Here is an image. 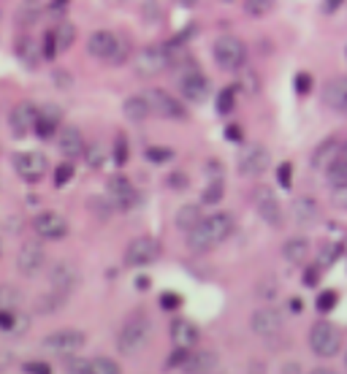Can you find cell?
<instances>
[{"label":"cell","mask_w":347,"mask_h":374,"mask_svg":"<svg viewBox=\"0 0 347 374\" xmlns=\"http://www.w3.org/2000/svg\"><path fill=\"white\" fill-rule=\"evenodd\" d=\"M136 65V74L139 76H158L161 71H165L171 65V52L163 43H152V46H144L142 52L133 57Z\"/></svg>","instance_id":"5"},{"label":"cell","mask_w":347,"mask_h":374,"mask_svg":"<svg viewBox=\"0 0 347 374\" xmlns=\"http://www.w3.org/2000/svg\"><path fill=\"white\" fill-rule=\"evenodd\" d=\"M68 374H90V361H84V358H71V361H68Z\"/></svg>","instance_id":"49"},{"label":"cell","mask_w":347,"mask_h":374,"mask_svg":"<svg viewBox=\"0 0 347 374\" xmlns=\"http://www.w3.org/2000/svg\"><path fill=\"white\" fill-rule=\"evenodd\" d=\"M90 374H123V372H120V366H117L114 361H109V358H95V361H90Z\"/></svg>","instance_id":"38"},{"label":"cell","mask_w":347,"mask_h":374,"mask_svg":"<svg viewBox=\"0 0 347 374\" xmlns=\"http://www.w3.org/2000/svg\"><path fill=\"white\" fill-rule=\"evenodd\" d=\"M342 255V244H323V249H320V266H331L336 258Z\"/></svg>","instance_id":"43"},{"label":"cell","mask_w":347,"mask_h":374,"mask_svg":"<svg viewBox=\"0 0 347 374\" xmlns=\"http://www.w3.org/2000/svg\"><path fill=\"white\" fill-rule=\"evenodd\" d=\"M339 155H342V144H339L336 139H328V141H323V144H318L315 155H312V166L320 168V171H326Z\"/></svg>","instance_id":"25"},{"label":"cell","mask_w":347,"mask_h":374,"mask_svg":"<svg viewBox=\"0 0 347 374\" xmlns=\"http://www.w3.org/2000/svg\"><path fill=\"white\" fill-rule=\"evenodd\" d=\"M168 185L174 187V190H184V187H187V176L177 171V174H171V176H168Z\"/></svg>","instance_id":"54"},{"label":"cell","mask_w":347,"mask_h":374,"mask_svg":"<svg viewBox=\"0 0 347 374\" xmlns=\"http://www.w3.org/2000/svg\"><path fill=\"white\" fill-rule=\"evenodd\" d=\"M231 233H233V217L217 212V214L204 217L193 230H187V247L193 252H209L212 247L223 244Z\"/></svg>","instance_id":"1"},{"label":"cell","mask_w":347,"mask_h":374,"mask_svg":"<svg viewBox=\"0 0 347 374\" xmlns=\"http://www.w3.org/2000/svg\"><path fill=\"white\" fill-rule=\"evenodd\" d=\"M179 90H182V95L187 101H204L206 92H209V82H206V76L201 71H196V68H190V71H184L182 76H179Z\"/></svg>","instance_id":"17"},{"label":"cell","mask_w":347,"mask_h":374,"mask_svg":"<svg viewBox=\"0 0 347 374\" xmlns=\"http://www.w3.org/2000/svg\"><path fill=\"white\" fill-rule=\"evenodd\" d=\"M17 55H20V60L25 62V65H36L39 62V55H36V43H33V39L30 36H22L20 43H17Z\"/></svg>","instance_id":"32"},{"label":"cell","mask_w":347,"mask_h":374,"mask_svg":"<svg viewBox=\"0 0 347 374\" xmlns=\"http://www.w3.org/2000/svg\"><path fill=\"white\" fill-rule=\"evenodd\" d=\"M318 279H320V271L318 269H306L304 271V285L315 288V285H318Z\"/></svg>","instance_id":"55"},{"label":"cell","mask_w":347,"mask_h":374,"mask_svg":"<svg viewBox=\"0 0 347 374\" xmlns=\"http://www.w3.org/2000/svg\"><path fill=\"white\" fill-rule=\"evenodd\" d=\"M57 125H60V109H55V106H43V109H39V114H36L33 133H36L39 139H52L55 130H57Z\"/></svg>","instance_id":"19"},{"label":"cell","mask_w":347,"mask_h":374,"mask_svg":"<svg viewBox=\"0 0 347 374\" xmlns=\"http://www.w3.org/2000/svg\"><path fill=\"white\" fill-rule=\"evenodd\" d=\"M84 342H87V336H84L82 331H76V328H62V331L49 333V336L43 339V347L52 350V353L71 355V353H76V350H82Z\"/></svg>","instance_id":"10"},{"label":"cell","mask_w":347,"mask_h":374,"mask_svg":"<svg viewBox=\"0 0 347 374\" xmlns=\"http://www.w3.org/2000/svg\"><path fill=\"white\" fill-rule=\"evenodd\" d=\"M57 146L65 158H79L84 152V139L82 133L74 127V125H65L60 133H57Z\"/></svg>","instance_id":"21"},{"label":"cell","mask_w":347,"mask_h":374,"mask_svg":"<svg viewBox=\"0 0 347 374\" xmlns=\"http://www.w3.org/2000/svg\"><path fill=\"white\" fill-rule=\"evenodd\" d=\"M336 307V291H323L318 296V312H331Z\"/></svg>","instance_id":"44"},{"label":"cell","mask_w":347,"mask_h":374,"mask_svg":"<svg viewBox=\"0 0 347 374\" xmlns=\"http://www.w3.org/2000/svg\"><path fill=\"white\" fill-rule=\"evenodd\" d=\"M65 8H68V0H52V6H49V11H52L55 17H62Z\"/></svg>","instance_id":"56"},{"label":"cell","mask_w":347,"mask_h":374,"mask_svg":"<svg viewBox=\"0 0 347 374\" xmlns=\"http://www.w3.org/2000/svg\"><path fill=\"white\" fill-rule=\"evenodd\" d=\"M0 255H3V242H0Z\"/></svg>","instance_id":"61"},{"label":"cell","mask_w":347,"mask_h":374,"mask_svg":"<svg viewBox=\"0 0 347 374\" xmlns=\"http://www.w3.org/2000/svg\"><path fill=\"white\" fill-rule=\"evenodd\" d=\"M114 43H117V36L109 33V30H95L87 41V52L98 60H109V55L114 52Z\"/></svg>","instance_id":"22"},{"label":"cell","mask_w":347,"mask_h":374,"mask_svg":"<svg viewBox=\"0 0 347 374\" xmlns=\"http://www.w3.org/2000/svg\"><path fill=\"white\" fill-rule=\"evenodd\" d=\"M57 84H60V87H68V74H57Z\"/></svg>","instance_id":"59"},{"label":"cell","mask_w":347,"mask_h":374,"mask_svg":"<svg viewBox=\"0 0 347 374\" xmlns=\"http://www.w3.org/2000/svg\"><path fill=\"white\" fill-rule=\"evenodd\" d=\"M149 336H152L149 320L144 314H133V317H128V323H125L123 331H120L117 347H120L123 355H136L149 345Z\"/></svg>","instance_id":"2"},{"label":"cell","mask_w":347,"mask_h":374,"mask_svg":"<svg viewBox=\"0 0 347 374\" xmlns=\"http://www.w3.org/2000/svg\"><path fill=\"white\" fill-rule=\"evenodd\" d=\"M217 366V355L212 350H196L187 355V361L182 363L184 374H209Z\"/></svg>","instance_id":"23"},{"label":"cell","mask_w":347,"mask_h":374,"mask_svg":"<svg viewBox=\"0 0 347 374\" xmlns=\"http://www.w3.org/2000/svg\"><path fill=\"white\" fill-rule=\"evenodd\" d=\"M43 261H46V252L39 242H25L20 249V255H17V266L25 277H33V274H39L43 266Z\"/></svg>","instance_id":"15"},{"label":"cell","mask_w":347,"mask_h":374,"mask_svg":"<svg viewBox=\"0 0 347 374\" xmlns=\"http://www.w3.org/2000/svg\"><path fill=\"white\" fill-rule=\"evenodd\" d=\"M36 114L39 109L27 101H22L11 109V117H8V130L17 136V139H25L30 130H33V123H36Z\"/></svg>","instance_id":"13"},{"label":"cell","mask_w":347,"mask_h":374,"mask_svg":"<svg viewBox=\"0 0 347 374\" xmlns=\"http://www.w3.org/2000/svg\"><path fill=\"white\" fill-rule=\"evenodd\" d=\"M252 374H258V369H252ZM261 374H264V372H261Z\"/></svg>","instance_id":"62"},{"label":"cell","mask_w":347,"mask_h":374,"mask_svg":"<svg viewBox=\"0 0 347 374\" xmlns=\"http://www.w3.org/2000/svg\"><path fill=\"white\" fill-rule=\"evenodd\" d=\"M274 3L277 0H245V11L250 14V17H266L271 8H274Z\"/></svg>","instance_id":"35"},{"label":"cell","mask_w":347,"mask_h":374,"mask_svg":"<svg viewBox=\"0 0 347 374\" xmlns=\"http://www.w3.org/2000/svg\"><path fill=\"white\" fill-rule=\"evenodd\" d=\"M215 62L223 71H239L247 62V46L236 36H223L215 43Z\"/></svg>","instance_id":"4"},{"label":"cell","mask_w":347,"mask_h":374,"mask_svg":"<svg viewBox=\"0 0 347 374\" xmlns=\"http://www.w3.org/2000/svg\"><path fill=\"white\" fill-rule=\"evenodd\" d=\"M52 33H55V41H57V52L68 49V46L74 43V39H76V27H74L71 22H62L60 27H55Z\"/></svg>","instance_id":"33"},{"label":"cell","mask_w":347,"mask_h":374,"mask_svg":"<svg viewBox=\"0 0 347 374\" xmlns=\"http://www.w3.org/2000/svg\"><path fill=\"white\" fill-rule=\"evenodd\" d=\"M252 331L258 333V336H266V339L277 336V333L283 331V312H277L274 307L258 310L252 314Z\"/></svg>","instance_id":"14"},{"label":"cell","mask_w":347,"mask_h":374,"mask_svg":"<svg viewBox=\"0 0 347 374\" xmlns=\"http://www.w3.org/2000/svg\"><path fill=\"white\" fill-rule=\"evenodd\" d=\"M171 336H174V347H184V350H193L198 345V336L201 331L190 323V320H174L171 323Z\"/></svg>","instance_id":"20"},{"label":"cell","mask_w":347,"mask_h":374,"mask_svg":"<svg viewBox=\"0 0 347 374\" xmlns=\"http://www.w3.org/2000/svg\"><path fill=\"white\" fill-rule=\"evenodd\" d=\"M204 217H201V207H196V204H184L179 212H177V228L179 230H193L198 223H201Z\"/></svg>","instance_id":"29"},{"label":"cell","mask_w":347,"mask_h":374,"mask_svg":"<svg viewBox=\"0 0 347 374\" xmlns=\"http://www.w3.org/2000/svg\"><path fill=\"white\" fill-rule=\"evenodd\" d=\"M33 230L39 239H46V242H57L68 233V223L65 217L57 214V212H41L33 217Z\"/></svg>","instance_id":"11"},{"label":"cell","mask_w":347,"mask_h":374,"mask_svg":"<svg viewBox=\"0 0 347 374\" xmlns=\"http://www.w3.org/2000/svg\"><path fill=\"white\" fill-rule=\"evenodd\" d=\"M158 258H161V242L152 239V236H139V239H133V242L128 244V249H125V263L133 266V269L149 266V263H155Z\"/></svg>","instance_id":"7"},{"label":"cell","mask_w":347,"mask_h":374,"mask_svg":"<svg viewBox=\"0 0 347 374\" xmlns=\"http://www.w3.org/2000/svg\"><path fill=\"white\" fill-rule=\"evenodd\" d=\"M123 111L130 123H144L149 117V106L144 101V95H130L123 104Z\"/></svg>","instance_id":"28"},{"label":"cell","mask_w":347,"mask_h":374,"mask_svg":"<svg viewBox=\"0 0 347 374\" xmlns=\"http://www.w3.org/2000/svg\"><path fill=\"white\" fill-rule=\"evenodd\" d=\"M187 355H190V350H184V347H174V353L168 355V369H182V363L187 361Z\"/></svg>","instance_id":"48"},{"label":"cell","mask_w":347,"mask_h":374,"mask_svg":"<svg viewBox=\"0 0 347 374\" xmlns=\"http://www.w3.org/2000/svg\"><path fill=\"white\" fill-rule=\"evenodd\" d=\"M323 101H326L328 109H334L339 114H347V76H336V79H331L326 84Z\"/></svg>","instance_id":"18"},{"label":"cell","mask_w":347,"mask_h":374,"mask_svg":"<svg viewBox=\"0 0 347 374\" xmlns=\"http://www.w3.org/2000/svg\"><path fill=\"white\" fill-rule=\"evenodd\" d=\"M49 282H52V288L60 293V296H65V293L76 285V269L71 263H57L52 269V274H49Z\"/></svg>","instance_id":"24"},{"label":"cell","mask_w":347,"mask_h":374,"mask_svg":"<svg viewBox=\"0 0 347 374\" xmlns=\"http://www.w3.org/2000/svg\"><path fill=\"white\" fill-rule=\"evenodd\" d=\"M242 136H245V133H242V127H239V125H228V127H225V139H228V141L239 144V141H242Z\"/></svg>","instance_id":"53"},{"label":"cell","mask_w":347,"mask_h":374,"mask_svg":"<svg viewBox=\"0 0 347 374\" xmlns=\"http://www.w3.org/2000/svg\"><path fill=\"white\" fill-rule=\"evenodd\" d=\"M144 101L149 106V114H158V117H163V120H184V117H187L184 106L179 104L171 92L161 90V87L147 90V92H144Z\"/></svg>","instance_id":"6"},{"label":"cell","mask_w":347,"mask_h":374,"mask_svg":"<svg viewBox=\"0 0 347 374\" xmlns=\"http://www.w3.org/2000/svg\"><path fill=\"white\" fill-rule=\"evenodd\" d=\"M271 163V155L264 144H250L239 155V174L242 176H261Z\"/></svg>","instance_id":"9"},{"label":"cell","mask_w":347,"mask_h":374,"mask_svg":"<svg viewBox=\"0 0 347 374\" xmlns=\"http://www.w3.org/2000/svg\"><path fill=\"white\" fill-rule=\"evenodd\" d=\"M114 163L117 166L128 163V141H125V136H117V141H114Z\"/></svg>","instance_id":"46"},{"label":"cell","mask_w":347,"mask_h":374,"mask_svg":"<svg viewBox=\"0 0 347 374\" xmlns=\"http://www.w3.org/2000/svg\"><path fill=\"white\" fill-rule=\"evenodd\" d=\"M309 255V242L306 239H287L285 247H283V258L293 266H301Z\"/></svg>","instance_id":"27"},{"label":"cell","mask_w":347,"mask_h":374,"mask_svg":"<svg viewBox=\"0 0 347 374\" xmlns=\"http://www.w3.org/2000/svg\"><path fill=\"white\" fill-rule=\"evenodd\" d=\"M144 158H147L149 163H168V160L174 158V152H171V149H161V146H149V149L144 152Z\"/></svg>","instance_id":"40"},{"label":"cell","mask_w":347,"mask_h":374,"mask_svg":"<svg viewBox=\"0 0 347 374\" xmlns=\"http://www.w3.org/2000/svg\"><path fill=\"white\" fill-rule=\"evenodd\" d=\"M296 217H299V223L309 226V223L318 217V204H315L312 198H299V201H296Z\"/></svg>","instance_id":"34"},{"label":"cell","mask_w":347,"mask_h":374,"mask_svg":"<svg viewBox=\"0 0 347 374\" xmlns=\"http://www.w3.org/2000/svg\"><path fill=\"white\" fill-rule=\"evenodd\" d=\"M74 179V166L71 163H60L55 168V187H65Z\"/></svg>","instance_id":"42"},{"label":"cell","mask_w":347,"mask_h":374,"mask_svg":"<svg viewBox=\"0 0 347 374\" xmlns=\"http://www.w3.org/2000/svg\"><path fill=\"white\" fill-rule=\"evenodd\" d=\"M179 6H184V8H190V6H196V0H177Z\"/></svg>","instance_id":"60"},{"label":"cell","mask_w":347,"mask_h":374,"mask_svg":"<svg viewBox=\"0 0 347 374\" xmlns=\"http://www.w3.org/2000/svg\"><path fill=\"white\" fill-rule=\"evenodd\" d=\"M179 304H182V298H179L177 293H163V296H161V307H163V310H177Z\"/></svg>","instance_id":"50"},{"label":"cell","mask_w":347,"mask_h":374,"mask_svg":"<svg viewBox=\"0 0 347 374\" xmlns=\"http://www.w3.org/2000/svg\"><path fill=\"white\" fill-rule=\"evenodd\" d=\"M46 166L49 163H46V158L41 152H20V155H14V171L27 185L41 182V176L46 174Z\"/></svg>","instance_id":"8"},{"label":"cell","mask_w":347,"mask_h":374,"mask_svg":"<svg viewBox=\"0 0 347 374\" xmlns=\"http://www.w3.org/2000/svg\"><path fill=\"white\" fill-rule=\"evenodd\" d=\"M109 198H111V204L117 209H133L139 204V193H136V187L130 185V179H125L123 174H114L111 179H109Z\"/></svg>","instance_id":"12"},{"label":"cell","mask_w":347,"mask_h":374,"mask_svg":"<svg viewBox=\"0 0 347 374\" xmlns=\"http://www.w3.org/2000/svg\"><path fill=\"white\" fill-rule=\"evenodd\" d=\"M20 304V291L11 285H0V310H14Z\"/></svg>","instance_id":"37"},{"label":"cell","mask_w":347,"mask_h":374,"mask_svg":"<svg viewBox=\"0 0 347 374\" xmlns=\"http://www.w3.org/2000/svg\"><path fill=\"white\" fill-rule=\"evenodd\" d=\"M55 55H57V41H55V33L49 30V33H43V57L55 60Z\"/></svg>","instance_id":"47"},{"label":"cell","mask_w":347,"mask_h":374,"mask_svg":"<svg viewBox=\"0 0 347 374\" xmlns=\"http://www.w3.org/2000/svg\"><path fill=\"white\" fill-rule=\"evenodd\" d=\"M223 182H209L206 185V190H204V195H201V201L204 204H217L220 198H223Z\"/></svg>","instance_id":"41"},{"label":"cell","mask_w":347,"mask_h":374,"mask_svg":"<svg viewBox=\"0 0 347 374\" xmlns=\"http://www.w3.org/2000/svg\"><path fill=\"white\" fill-rule=\"evenodd\" d=\"M326 179L334 190H347V158H336L326 168Z\"/></svg>","instance_id":"30"},{"label":"cell","mask_w":347,"mask_h":374,"mask_svg":"<svg viewBox=\"0 0 347 374\" xmlns=\"http://www.w3.org/2000/svg\"><path fill=\"white\" fill-rule=\"evenodd\" d=\"M223 3H233V0H223Z\"/></svg>","instance_id":"63"},{"label":"cell","mask_w":347,"mask_h":374,"mask_svg":"<svg viewBox=\"0 0 347 374\" xmlns=\"http://www.w3.org/2000/svg\"><path fill=\"white\" fill-rule=\"evenodd\" d=\"M41 14H43L41 0H22L14 20H17V25H22V27H30V25H36V22L41 20Z\"/></svg>","instance_id":"26"},{"label":"cell","mask_w":347,"mask_h":374,"mask_svg":"<svg viewBox=\"0 0 347 374\" xmlns=\"http://www.w3.org/2000/svg\"><path fill=\"white\" fill-rule=\"evenodd\" d=\"M339 3H342V0H328V3H326V14H334V11L339 8Z\"/></svg>","instance_id":"57"},{"label":"cell","mask_w":347,"mask_h":374,"mask_svg":"<svg viewBox=\"0 0 347 374\" xmlns=\"http://www.w3.org/2000/svg\"><path fill=\"white\" fill-rule=\"evenodd\" d=\"M25 372L27 374H52V369H49V363H43V361H33V363H25Z\"/></svg>","instance_id":"51"},{"label":"cell","mask_w":347,"mask_h":374,"mask_svg":"<svg viewBox=\"0 0 347 374\" xmlns=\"http://www.w3.org/2000/svg\"><path fill=\"white\" fill-rule=\"evenodd\" d=\"M309 374H339V372H334V369H326V366H320V369H312Z\"/></svg>","instance_id":"58"},{"label":"cell","mask_w":347,"mask_h":374,"mask_svg":"<svg viewBox=\"0 0 347 374\" xmlns=\"http://www.w3.org/2000/svg\"><path fill=\"white\" fill-rule=\"evenodd\" d=\"M255 204H258V214L264 217L271 228H280V226H283V209H280L277 195H274L268 187H261V190L255 193Z\"/></svg>","instance_id":"16"},{"label":"cell","mask_w":347,"mask_h":374,"mask_svg":"<svg viewBox=\"0 0 347 374\" xmlns=\"http://www.w3.org/2000/svg\"><path fill=\"white\" fill-rule=\"evenodd\" d=\"M233 106H236V87H225L223 92L217 95V111H220V114H228Z\"/></svg>","instance_id":"39"},{"label":"cell","mask_w":347,"mask_h":374,"mask_svg":"<svg viewBox=\"0 0 347 374\" xmlns=\"http://www.w3.org/2000/svg\"><path fill=\"white\" fill-rule=\"evenodd\" d=\"M312 90V76L309 74H296V92H309Z\"/></svg>","instance_id":"52"},{"label":"cell","mask_w":347,"mask_h":374,"mask_svg":"<svg viewBox=\"0 0 347 374\" xmlns=\"http://www.w3.org/2000/svg\"><path fill=\"white\" fill-rule=\"evenodd\" d=\"M277 182L283 185V190H290L293 187V166L290 163H283L277 168Z\"/></svg>","instance_id":"45"},{"label":"cell","mask_w":347,"mask_h":374,"mask_svg":"<svg viewBox=\"0 0 347 374\" xmlns=\"http://www.w3.org/2000/svg\"><path fill=\"white\" fill-rule=\"evenodd\" d=\"M82 155L87 158V166H90V168H101L103 163H106V158H109V152H106V146H103L101 141H93V144H87V146H84Z\"/></svg>","instance_id":"31"},{"label":"cell","mask_w":347,"mask_h":374,"mask_svg":"<svg viewBox=\"0 0 347 374\" xmlns=\"http://www.w3.org/2000/svg\"><path fill=\"white\" fill-rule=\"evenodd\" d=\"M309 347L318 358H334L342 350V333L334 323L328 320H318L309 331Z\"/></svg>","instance_id":"3"},{"label":"cell","mask_w":347,"mask_h":374,"mask_svg":"<svg viewBox=\"0 0 347 374\" xmlns=\"http://www.w3.org/2000/svg\"><path fill=\"white\" fill-rule=\"evenodd\" d=\"M130 57V43H128V39H123V36H117V43H114V52L109 55V60L111 65H123L125 60Z\"/></svg>","instance_id":"36"}]
</instances>
